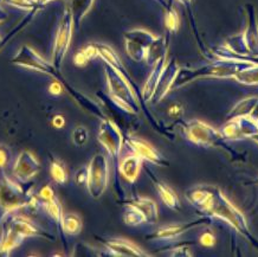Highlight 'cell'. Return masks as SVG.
Segmentation results:
<instances>
[{
	"instance_id": "obj_1",
	"label": "cell",
	"mask_w": 258,
	"mask_h": 257,
	"mask_svg": "<svg viewBox=\"0 0 258 257\" xmlns=\"http://www.w3.org/2000/svg\"><path fill=\"white\" fill-rule=\"evenodd\" d=\"M254 64L246 60L237 59H224L215 58L211 63L198 68H182L180 67L176 74L174 82H173L172 90H178L180 88L187 86L197 80L204 79H220L229 80L235 79V76L240 70L245 69L246 67Z\"/></svg>"
},
{
	"instance_id": "obj_2",
	"label": "cell",
	"mask_w": 258,
	"mask_h": 257,
	"mask_svg": "<svg viewBox=\"0 0 258 257\" xmlns=\"http://www.w3.org/2000/svg\"><path fill=\"white\" fill-rule=\"evenodd\" d=\"M104 74L111 101L125 114L138 115L140 113L141 95L138 94V87L133 80L125 79L108 64L104 67Z\"/></svg>"
},
{
	"instance_id": "obj_3",
	"label": "cell",
	"mask_w": 258,
	"mask_h": 257,
	"mask_svg": "<svg viewBox=\"0 0 258 257\" xmlns=\"http://www.w3.org/2000/svg\"><path fill=\"white\" fill-rule=\"evenodd\" d=\"M205 215L211 218H218L222 222L229 224L235 231L242 235L246 241H249L251 244L258 249V241L251 233L245 216L223 195L218 186H217L215 196H213L211 204L206 210Z\"/></svg>"
},
{
	"instance_id": "obj_4",
	"label": "cell",
	"mask_w": 258,
	"mask_h": 257,
	"mask_svg": "<svg viewBox=\"0 0 258 257\" xmlns=\"http://www.w3.org/2000/svg\"><path fill=\"white\" fill-rule=\"evenodd\" d=\"M32 196L30 188L13 181L0 168V225L9 215L28 208Z\"/></svg>"
},
{
	"instance_id": "obj_5",
	"label": "cell",
	"mask_w": 258,
	"mask_h": 257,
	"mask_svg": "<svg viewBox=\"0 0 258 257\" xmlns=\"http://www.w3.org/2000/svg\"><path fill=\"white\" fill-rule=\"evenodd\" d=\"M182 132L189 143L195 144L197 146L205 148H222L227 154L237 155L236 151L227 145V140L223 137L220 131L216 130L215 127L210 126L204 121L198 119L187 121L182 124Z\"/></svg>"
},
{
	"instance_id": "obj_6",
	"label": "cell",
	"mask_w": 258,
	"mask_h": 257,
	"mask_svg": "<svg viewBox=\"0 0 258 257\" xmlns=\"http://www.w3.org/2000/svg\"><path fill=\"white\" fill-rule=\"evenodd\" d=\"M11 63L13 66L24 68V69L45 74V75L53 77L55 80H58L60 76L59 70L53 66L51 60H46L29 45L20 46L18 52L12 57Z\"/></svg>"
},
{
	"instance_id": "obj_7",
	"label": "cell",
	"mask_w": 258,
	"mask_h": 257,
	"mask_svg": "<svg viewBox=\"0 0 258 257\" xmlns=\"http://www.w3.org/2000/svg\"><path fill=\"white\" fill-rule=\"evenodd\" d=\"M74 20L69 8L64 9L62 18L59 20L58 28H57L55 43H53L52 53H51V62L57 69L60 70L62 64L66 59V56L69 51L71 39L74 33Z\"/></svg>"
},
{
	"instance_id": "obj_8",
	"label": "cell",
	"mask_w": 258,
	"mask_h": 257,
	"mask_svg": "<svg viewBox=\"0 0 258 257\" xmlns=\"http://www.w3.org/2000/svg\"><path fill=\"white\" fill-rule=\"evenodd\" d=\"M109 182V165L103 154H95L88 165L87 188L90 197L98 199L103 196Z\"/></svg>"
},
{
	"instance_id": "obj_9",
	"label": "cell",
	"mask_w": 258,
	"mask_h": 257,
	"mask_svg": "<svg viewBox=\"0 0 258 257\" xmlns=\"http://www.w3.org/2000/svg\"><path fill=\"white\" fill-rule=\"evenodd\" d=\"M124 49L127 56L134 62H145L148 46L157 36L145 29H132L123 33Z\"/></svg>"
},
{
	"instance_id": "obj_10",
	"label": "cell",
	"mask_w": 258,
	"mask_h": 257,
	"mask_svg": "<svg viewBox=\"0 0 258 257\" xmlns=\"http://www.w3.org/2000/svg\"><path fill=\"white\" fill-rule=\"evenodd\" d=\"M97 140L111 158L118 160L124 145V137L113 120L108 119V117L101 120Z\"/></svg>"
},
{
	"instance_id": "obj_11",
	"label": "cell",
	"mask_w": 258,
	"mask_h": 257,
	"mask_svg": "<svg viewBox=\"0 0 258 257\" xmlns=\"http://www.w3.org/2000/svg\"><path fill=\"white\" fill-rule=\"evenodd\" d=\"M2 224L8 225L9 228H11L13 231L18 233L20 237H23L24 239L26 237H38L47 239V241H53L55 239V235L46 231L45 229L39 226L32 219L25 217L23 215H17L16 212L5 217Z\"/></svg>"
},
{
	"instance_id": "obj_12",
	"label": "cell",
	"mask_w": 258,
	"mask_h": 257,
	"mask_svg": "<svg viewBox=\"0 0 258 257\" xmlns=\"http://www.w3.org/2000/svg\"><path fill=\"white\" fill-rule=\"evenodd\" d=\"M210 224H212V218L209 217V216H204V217L195 219V221L160 226L154 232H152L151 235L146 236V239H149V241H172V239H175L182 233L191 231L192 229Z\"/></svg>"
},
{
	"instance_id": "obj_13",
	"label": "cell",
	"mask_w": 258,
	"mask_h": 257,
	"mask_svg": "<svg viewBox=\"0 0 258 257\" xmlns=\"http://www.w3.org/2000/svg\"><path fill=\"white\" fill-rule=\"evenodd\" d=\"M220 133L226 140L238 141L243 139H251L258 133L257 121L251 119L250 116H238L227 120L223 124Z\"/></svg>"
},
{
	"instance_id": "obj_14",
	"label": "cell",
	"mask_w": 258,
	"mask_h": 257,
	"mask_svg": "<svg viewBox=\"0 0 258 257\" xmlns=\"http://www.w3.org/2000/svg\"><path fill=\"white\" fill-rule=\"evenodd\" d=\"M123 146L127 147V150L132 153H135L139 155L144 161H148L153 165H157L160 167H168L169 161L162 155L160 152L155 150L151 144H148L147 141L142 140L140 138L132 137H124V145Z\"/></svg>"
},
{
	"instance_id": "obj_15",
	"label": "cell",
	"mask_w": 258,
	"mask_h": 257,
	"mask_svg": "<svg viewBox=\"0 0 258 257\" xmlns=\"http://www.w3.org/2000/svg\"><path fill=\"white\" fill-rule=\"evenodd\" d=\"M42 170L40 162L30 151H22L13 165V175L22 184H26Z\"/></svg>"
},
{
	"instance_id": "obj_16",
	"label": "cell",
	"mask_w": 258,
	"mask_h": 257,
	"mask_svg": "<svg viewBox=\"0 0 258 257\" xmlns=\"http://www.w3.org/2000/svg\"><path fill=\"white\" fill-rule=\"evenodd\" d=\"M102 244L106 249L107 255L115 257H146L151 256L135 243L124 238L102 239Z\"/></svg>"
},
{
	"instance_id": "obj_17",
	"label": "cell",
	"mask_w": 258,
	"mask_h": 257,
	"mask_svg": "<svg viewBox=\"0 0 258 257\" xmlns=\"http://www.w3.org/2000/svg\"><path fill=\"white\" fill-rule=\"evenodd\" d=\"M179 68L180 66L178 64V60L175 58L167 60V63H166L164 70H162L161 73L160 79L158 81L157 88H155L154 94H153L151 102L153 103L161 102L169 91H172L173 82H174Z\"/></svg>"
},
{
	"instance_id": "obj_18",
	"label": "cell",
	"mask_w": 258,
	"mask_h": 257,
	"mask_svg": "<svg viewBox=\"0 0 258 257\" xmlns=\"http://www.w3.org/2000/svg\"><path fill=\"white\" fill-rule=\"evenodd\" d=\"M216 188L215 185H197L185 192V198L197 210L205 214L211 204Z\"/></svg>"
},
{
	"instance_id": "obj_19",
	"label": "cell",
	"mask_w": 258,
	"mask_h": 257,
	"mask_svg": "<svg viewBox=\"0 0 258 257\" xmlns=\"http://www.w3.org/2000/svg\"><path fill=\"white\" fill-rule=\"evenodd\" d=\"M245 11L246 24L243 31L244 39H245L247 49L250 55H258V17L256 9L252 4H246L244 6Z\"/></svg>"
},
{
	"instance_id": "obj_20",
	"label": "cell",
	"mask_w": 258,
	"mask_h": 257,
	"mask_svg": "<svg viewBox=\"0 0 258 257\" xmlns=\"http://www.w3.org/2000/svg\"><path fill=\"white\" fill-rule=\"evenodd\" d=\"M60 82H62L63 87H64V90H67L68 93H69V95L73 97L75 102H76L79 106L82 108L83 110H86L88 114L93 115L95 117H98L100 120H104L107 119L106 114H104V111L102 108L98 106V104L95 102L94 100H91L90 97H88L87 95H84L83 93H81L77 89H75V88L69 84L66 81V79L60 75L59 79H58Z\"/></svg>"
},
{
	"instance_id": "obj_21",
	"label": "cell",
	"mask_w": 258,
	"mask_h": 257,
	"mask_svg": "<svg viewBox=\"0 0 258 257\" xmlns=\"http://www.w3.org/2000/svg\"><path fill=\"white\" fill-rule=\"evenodd\" d=\"M142 165H144V160L139 155L131 152L118 162V172L124 180L133 184L140 174Z\"/></svg>"
},
{
	"instance_id": "obj_22",
	"label": "cell",
	"mask_w": 258,
	"mask_h": 257,
	"mask_svg": "<svg viewBox=\"0 0 258 257\" xmlns=\"http://www.w3.org/2000/svg\"><path fill=\"white\" fill-rule=\"evenodd\" d=\"M146 171H147L148 177L151 178V180L153 181V184H154L155 188H157L159 197H160L162 203H164L168 209H171L175 212H179L180 210H181V203H180V199L178 196H176L174 190L169 187L168 185H166L165 182L159 180L155 175H153V173L148 170V168H146Z\"/></svg>"
},
{
	"instance_id": "obj_23",
	"label": "cell",
	"mask_w": 258,
	"mask_h": 257,
	"mask_svg": "<svg viewBox=\"0 0 258 257\" xmlns=\"http://www.w3.org/2000/svg\"><path fill=\"white\" fill-rule=\"evenodd\" d=\"M124 205H132L137 208L144 215L147 224H155L159 221V211L157 203L146 197H135L127 201Z\"/></svg>"
},
{
	"instance_id": "obj_24",
	"label": "cell",
	"mask_w": 258,
	"mask_h": 257,
	"mask_svg": "<svg viewBox=\"0 0 258 257\" xmlns=\"http://www.w3.org/2000/svg\"><path fill=\"white\" fill-rule=\"evenodd\" d=\"M166 63H167V57H164V58L158 60V62L152 67L151 74H149L147 80H146V82L141 90L142 102H145V103L151 102L152 96H153V94H154V90H155V88H157L158 81H159V79H160L161 73H162V70H164Z\"/></svg>"
},
{
	"instance_id": "obj_25",
	"label": "cell",
	"mask_w": 258,
	"mask_h": 257,
	"mask_svg": "<svg viewBox=\"0 0 258 257\" xmlns=\"http://www.w3.org/2000/svg\"><path fill=\"white\" fill-rule=\"evenodd\" d=\"M169 38L167 36H157V38L153 40L151 45L148 46L147 52H146L145 62L147 66L153 67L158 60L168 55Z\"/></svg>"
},
{
	"instance_id": "obj_26",
	"label": "cell",
	"mask_w": 258,
	"mask_h": 257,
	"mask_svg": "<svg viewBox=\"0 0 258 257\" xmlns=\"http://www.w3.org/2000/svg\"><path fill=\"white\" fill-rule=\"evenodd\" d=\"M96 46L98 51V57H100L104 63L110 66L111 68H114L116 72L120 73L122 76L125 77V79L132 80V77L129 76L128 72L125 70L123 63H122V60L120 59V57H118L117 53L115 52L109 45L102 43H96Z\"/></svg>"
},
{
	"instance_id": "obj_27",
	"label": "cell",
	"mask_w": 258,
	"mask_h": 257,
	"mask_svg": "<svg viewBox=\"0 0 258 257\" xmlns=\"http://www.w3.org/2000/svg\"><path fill=\"white\" fill-rule=\"evenodd\" d=\"M95 0H69V8L71 16H73L75 29H79L81 23L86 18V16L93 9Z\"/></svg>"
},
{
	"instance_id": "obj_28",
	"label": "cell",
	"mask_w": 258,
	"mask_h": 257,
	"mask_svg": "<svg viewBox=\"0 0 258 257\" xmlns=\"http://www.w3.org/2000/svg\"><path fill=\"white\" fill-rule=\"evenodd\" d=\"M83 229V222L79 215L73 214H64L62 222H60V230L64 235L77 236L80 235Z\"/></svg>"
},
{
	"instance_id": "obj_29",
	"label": "cell",
	"mask_w": 258,
	"mask_h": 257,
	"mask_svg": "<svg viewBox=\"0 0 258 257\" xmlns=\"http://www.w3.org/2000/svg\"><path fill=\"white\" fill-rule=\"evenodd\" d=\"M178 2L184 6L186 12H187V16H188V19H189V23H191V28H192V31L195 33V37H196V40H197V44H198L200 51L203 52V55L206 57V58H211V51L206 48L205 43L203 42V38L200 37L199 35V31H198V28H197V24H196V19H195V15H193V10H192V2L193 0H178Z\"/></svg>"
},
{
	"instance_id": "obj_30",
	"label": "cell",
	"mask_w": 258,
	"mask_h": 257,
	"mask_svg": "<svg viewBox=\"0 0 258 257\" xmlns=\"http://www.w3.org/2000/svg\"><path fill=\"white\" fill-rule=\"evenodd\" d=\"M42 210L45 211L46 215L55 222L57 230H59L62 232V230H60V222H62L64 212L58 198L55 197L49 202H42Z\"/></svg>"
},
{
	"instance_id": "obj_31",
	"label": "cell",
	"mask_w": 258,
	"mask_h": 257,
	"mask_svg": "<svg viewBox=\"0 0 258 257\" xmlns=\"http://www.w3.org/2000/svg\"><path fill=\"white\" fill-rule=\"evenodd\" d=\"M258 101V97L256 96H251V97H246V99H243L242 101H239L238 103L236 104L235 107L231 109V111L227 114V120L232 119V117H238V116H250L251 111L256 106Z\"/></svg>"
},
{
	"instance_id": "obj_32",
	"label": "cell",
	"mask_w": 258,
	"mask_h": 257,
	"mask_svg": "<svg viewBox=\"0 0 258 257\" xmlns=\"http://www.w3.org/2000/svg\"><path fill=\"white\" fill-rule=\"evenodd\" d=\"M98 57L96 43H90L84 48L80 49L74 56V64L77 67H86L90 60Z\"/></svg>"
},
{
	"instance_id": "obj_33",
	"label": "cell",
	"mask_w": 258,
	"mask_h": 257,
	"mask_svg": "<svg viewBox=\"0 0 258 257\" xmlns=\"http://www.w3.org/2000/svg\"><path fill=\"white\" fill-rule=\"evenodd\" d=\"M233 80L244 86H258V63L251 64L240 70Z\"/></svg>"
},
{
	"instance_id": "obj_34",
	"label": "cell",
	"mask_w": 258,
	"mask_h": 257,
	"mask_svg": "<svg viewBox=\"0 0 258 257\" xmlns=\"http://www.w3.org/2000/svg\"><path fill=\"white\" fill-rule=\"evenodd\" d=\"M165 9V17H164V23L165 28L167 30L168 33H175L178 32L180 28V18L178 12L175 11V9L173 8V5L166 6Z\"/></svg>"
},
{
	"instance_id": "obj_35",
	"label": "cell",
	"mask_w": 258,
	"mask_h": 257,
	"mask_svg": "<svg viewBox=\"0 0 258 257\" xmlns=\"http://www.w3.org/2000/svg\"><path fill=\"white\" fill-rule=\"evenodd\" d=\"M125 210L123 212V223L128 226H138L141 224H145L146 219L144 217V215L141 214L140 211L137 208L132 205H124Z\"/></svg>"
},
{
	"instance_id": "obj_36",
	"label": "cell",
	"mask_w": 258,
	"mask_h": 257,
	"mask_svg": "<svg viewBox=\"0 0 258 257\" xmlns=\"http://www.w3.org/2000/svg\"><path fill=\"white\" fill-rule=\"evenodd\" d=\"M50 174H51V178H52V180L55 181L56 184H58V185L67 184V181H68L67 168L64 167V165L62 164V162L56 160V159L51 160Z\"/></svg>"
},
{
	"instance_id": "obj_37",
	"label": "cell",
	"mask_w": 258,
	"mask_h": 257,
	"mask_svg": "<svg viewBox=\"0 0 258 257\" xmlns=\"http://www.w3.org/2000/svg\"><path fill=\"white\" fill-rule=\"evenodd\" d=\"M6 5L11 6V8L22 10L25 12H31L33 10H42L37 0H4Z\"/></svg>"
},
{
	"instance_id": "obj_38",
	"label": "cell",
	"mask_w": 258,
	"mask_h": 257,
	"mask_svg": "<svg viewBox=\"0 0 258 257\" xmlns=\"http://www.w3.org/2000/svg\"><path fill=\"white\" fill-rule=\"evenodd\" d=\"M88 140H89V132H88L86 127L79 126L75 128L73 132V143L76 146H84L88 143Z\"/></svg>"
},
{
	"instance_id": "obj_39",
	"label": "cell",
	"mask_w": 258,
	"mask_h": 257,
	"mask_svg": "<svg viewBox=\"0 0 258 257\" xmlns=\"http://www.w3.org/2000/svg\"><path fill=\"white\" fill-rule=\"evenodd\" d=\"M169 256H178V257H182V256H193V253L189 249V246L187 244H180L176 245L174 248L169 249Z\"/></svg>"
},
{
	"instance_id": "obj_40",
	"label": "cell",
	"mask_w": 258,
	"mask_h": 257,
	"mask_svg": "<svg viewBox=\"0 0 258 257\" xmlns=\"http://www.w3.org/2000/svg\"><path fill=\"white\" fill-rule=\"evenodd\" d=\"M216 236L215 233L211 232V231H205L202 233V236L199 237V242L200 244L203 246H205V248H212L213 245L216 244Z\"/></svg>"
},
{
	"instance_id": "obj_41",
	"label": "cell",
	"mask_w": 258,
	"mask_h": 257,
	"mask_svg": "<svg viewBox=\"0 0 258 257\" xmlns=\"http://www.w3.org/2000/svg\"><path fill=\"white\" fill-rule=\"evenodd\" d=\"M39 197V199L42 202H49L51 199H53L56 197L55 195V191H53V188L51 187L50 185H45L43 186L42 188H40L38 195H37Z\"/></svg>"
},
{
	"instance_id": "obj_42",
	"label": "cell",
	"mask_w": 258,
	"mask_h": 257,
	"mask_svg": "<svg viewBox=\"0 0 258 257\" xmlns=\"http://www.w3.org/2000/svg\"><path fill=\"white\" fill-rule=\"evenodd\" d=\"M11 160V151L6 145H0V168H4Z\"/></svg>"
},
{
	"instance_id": "obj_43",
	"label": "cell",
	"mask_w": 258,
	"mask_h": 257,
	"mask_svg": "<svg viewBox=\"0 0 258 257\" xmlns=\"http://www.w3.org/2000/svg\"><path fill=\"white\" fill-rule=\"evenodd\" d=\"M168 115L174 119H179L184 115V106L179 102H174L168 107Z\"/></svg>"
},
{
	"instance_id": "obj_44",
	"label": "cell",
	"mask_w": 258,
	"mask_h": 257,
	"mask_svg": "<svg viewBox=\"0 0 258 257\" xmlns=\"http://www.w3.org/2000/svg\"><path fill=\"white\" fill-rule=\"evenodd\" d=\"M75 181H76V184L80 185V186L87 185V181H88V166L81 167L80 170L76 172V174H75Z\"/></svg>"
},
{
	"instance_id": "obj_45",
	"label": "cell",
	"mask_w": 258,
	"mask_h": 257,
	"mask_svg": "<svg viewBox=\"0 0 258 257\" xmlns=\"http://www.w3.org/2000/svg\"><path fill=\"white\" fill-rule=\"evenodd\" d=\"M63 90H64V87L59 80H55L49 86V93L53 96L60 95V94L63 93Z\"/></svg>"
},
{
	"instance_id": "obj_46",
	"label": "cell",
	"mask_w": 258,
	"mask_h": 257,
	"mask_svg": "<svg viewBox=\"0 0 258 257\" xmlns=\"http://www.w3.org/2000/svg\"><path fill=\"white\" fill-rule=\"evenodd\" d=\"M51 123H52V126L57 128V130H60V128L66 126V119H64L63 115H55V116L52 117Z\"/></svg>"
},
{
	"instance_id": "obj_47",
	"label": "cell",
	"mask_w": 258,
	"mask_h": 257,
	"mask_svg": "<svg viewBox=\"0 0 258 257\" xmlns=\"http://www.w3.org/2000/svg\"><path fill=\"white\" fill-rule=\"evenodd\" d=\"M8 18H9V13L6 12L2 6H0V24H3V23L6 22Z\"/></svg>"
},
{
	"instance_id": "obj_48",
	"label": "cell",
	"mask_w": 258,
	"mask_h": 257,
	"mask_svg": "<svg viewBox=\"0 0 258 257\" xmlns=\"http://www.w3.org/2000/svg\"><path fill=\"white\" fill-rule=\"evenodd\" d=\"M250 117L251 119H253V120H258V101H257V103H256V106H254V108L252 109V111H251V114H250Z\"/></svg>"
},
{
	"instance_id": "obj_49",
	"label": "cell",
	"mask_w": 258,
	"mask_h": 257,
	"mask_svg": "<svg viewBox=\"0 0 258 257\" xmlns=\"http://www.w3.org/2000/svg\"><path fill=\"white\" fill-rule=\"evenodd\" d=\"M51 2H55V0H37V3H38V4L42 6V8H44V6L47 5Z\"/></svg>"
},
{
	"instance_id": "obj_50",
	"label": "cell",
	"mask_w": 258,
	"mask_h": 257,
	"mask_svg": "<svg viewBox=\"0 0 258 257\" xmlns=\"http://www.w3.org/2000/svg\"><path fill=\"white\" fill-rule=\"evenodd\" d=\"M251 140H252L254 144H257V145H258V133H257V134H254L253 137L251 138Z\"/></svg>"
},
{
	"instance_id": "obj_51",
	"label": "cell",
	"mask_w": 258,
	"mask_h": 257,
	"mask_svg": "<svg viewBox=\"0 0 258 257\" xmlns=\"http://www.w3.org/2000/svg\"><path fill=\"white\" fill-rule=\"evenodd\" d=\"M3 49V38L2 37H0V50Z\"/></svg>"
},
{
	"instance_id": "obj_52",
	"label": "cell",
	"mask_w": 258,
	"mask_h": 257,
	"mask_svg": "<svg viewBox=\"0 0 258 257\" xmlns=\"http://www.w3.org/2000/svg\"><path fill=\"white\" fill-rule=\"evenodd\" d=\"M3 3H4V0H0V5H2Z\"/></svg>"
},
{
	"instance_id": "obj_53",
	"label": "cell",
	"mask_w": 258,
	"mask_h": 257,
	"mask_svg": "<svg viewBox=\"0 0 258 257\" xmlns=\"http://www.w3.org/2000/svg\"><path fill=\"white\" fill-rule=\"evenodd\" d=\"M256 182H257V184H258V179H257V180H256Z\"/></svg>"
},
{
	"instance_id": "obj_54",
	"label": "cell",
	"mask_w": 258,
	"mask_h": 257,
	"mask_svg": "<svg viewBox=\"0 0 258 257\" xmlns=\"http://www.w3.org/2000/svg\"><path fill=\"white\" fill-rule=\"evenodd\" d=\"M257 124H258V120H257Z\"/></svg>"
}]
</instances>
